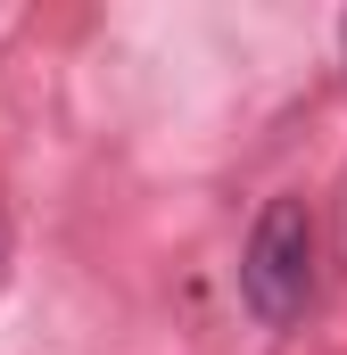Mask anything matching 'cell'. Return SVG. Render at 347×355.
Masks as SVG:
<instances>
[{"label": "cell", "mask_w": 347, "mask_h": 355, "mask_svg": "<svg viewBox=\"0 0 347 355\" xmlns=\"http://www.w3.org/2000/svg\"><path fill=\"white\" fill-rule=\"evenodd\" d=\"M240 297L264 331L306 322V306H314V207L306 198H264L257 232L240 248Z\"/></svg>", "instance_id": "cell-1"}, {"label": "cell", "mask_w": 347, "mask_h": 355, "mask_svg": "<svg viewBox=\"0 0 347 355\" xmlns=\"http://www.w3.org/2000/svg\"><path fill=\"white\" fill-rule=\"evenodd\" d=\"M339 42H347V17H339Z\"/></svg>", "instance_id": "cell-2"}]
</instances>
